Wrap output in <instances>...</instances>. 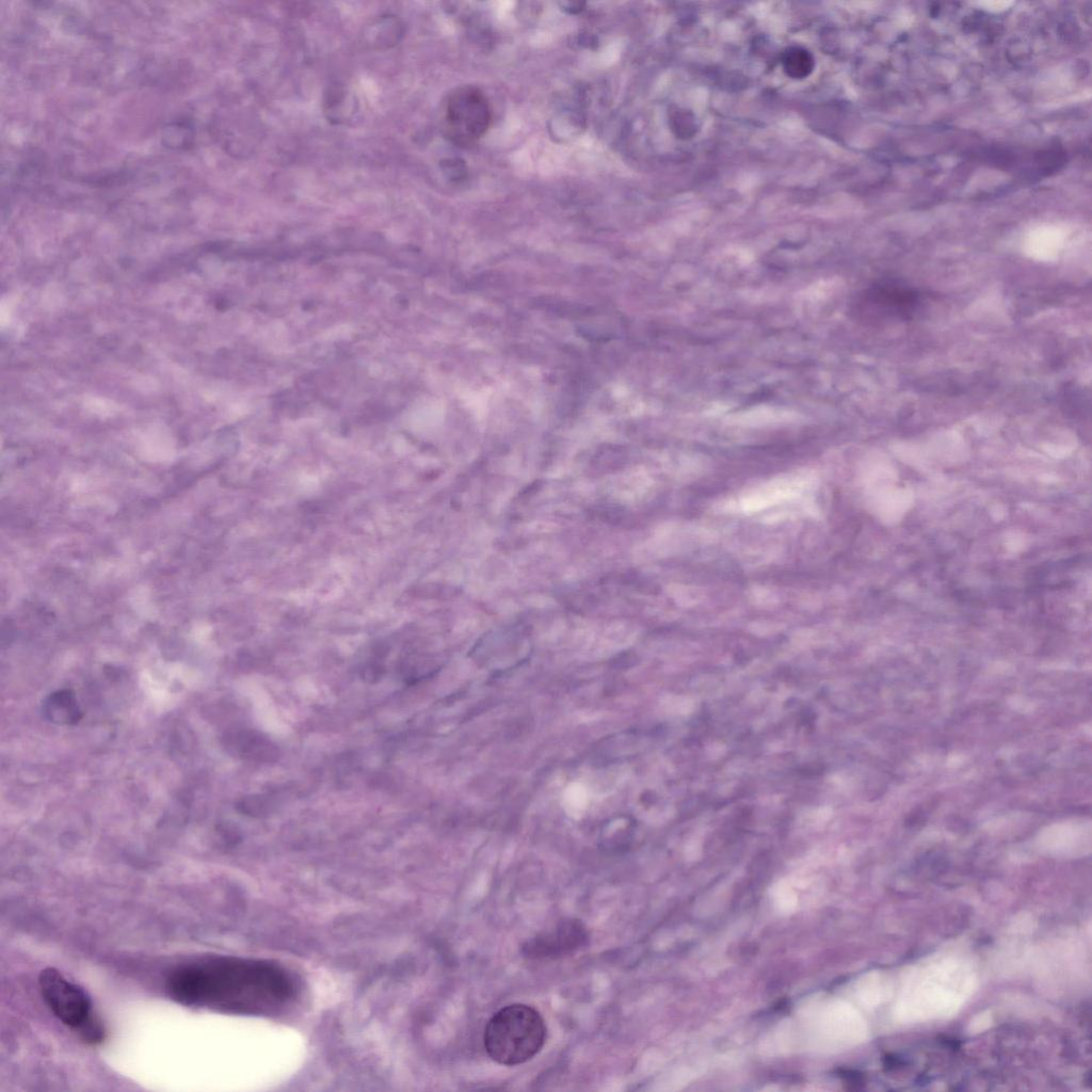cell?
I'll use <instances>...</instances> for the list:
<instances>
[{
    "mask_svg": "<svg viewBox=\"0 0 1092 1092\" xmlns=\"http://www.w3.org/2000/svg\"><path fill=\"white\" fill-rule=\"evenodd\" d=\"M167 983L171 994L183 1003L245 1014L273 1013L287 1006L295 991L285 968L241 958H218L180 967Z\"/></svg>",
    "mask_w": 1092,
    "mask_h": 1092,
    "instance_id": "6da1fadb",
    "label": "cell"
},
{
    "mask_svg": "<svg viewBox=\"0 0 1092 1092\" xmlns=\"http://www.w3.org/2000/svg\"><path fill=\"white\" fill-rule=\"evenodd\" d=\"M546 1038V1023L535 1008L526 1003H511L499 1009L488 1019L483 1043L492 1060L514 1066L535 1057Z\"/></svg>",
    "mask_w": 1092,
    "mask_h": 1092,
    "instance_id": "7a4b0ae2",
    "label": "cell"
},
{
    "mask_svg": "<svg viewBox=\"0 0 1092 1092\" xmlns=\"http://www.w3.org/2000/svg\"><path fill=\"white\" fill-rule=\"evenodd\" d=\"M38 986L44 1001L64 1025L89 1044L105 1040V1028L94 1014L87 994L52 967L43 969Z\"/></svg>",
    "mask_w": 1092,
    "mask_h": 1092,
    "instance_id": "3957f363",
    "label": "cell"
},
{
    "mask_svg": "<svg viewBox=\"0 0 1092 1092\" xmlns=\"http://www.w3.org/2000/svg\"><path fill=\"white\" fill-rule=\"evenodd\" d=\"M921 293L903 282L884 278L862 290L851 305L853 317L868 324L912 319L921 307Z\"/></svg>",
    "mask_w": 1092,
    "mask_h": 1092,
    "instance_id": "277c9868",
    "label": "cell"
},
{
    "mask_svg": "<svg viewBox=\"0 0 1092 1092\" xmlns=\"http://www.w3.org/2000/svg\"><path fill=\"white\" fill-rule=\"evenodd\" d=\"M445 129L449 138L468 145L483 136L492 122V109L484 93L471 85L454 90L445 105Z\"/></svg>",
    "mask_w": 1092,
    "mask_h": 1092,
    "instance_id": "5b68a950",
    "label": "cell"
},
{
    "mask_svg": "<svg viewBox=\"0 0 1092 1092\" xmlns=\"http://www.w3.org/2000/svg\"><path fill=\"white\" fill-rule=\"evenodd\" d=\"M589 941V930L581 920L564 917L526 941L521 954L531 960H555L585 947Z\"/></svg>",
    "mask_w": 1092,
    "mask_h": 1092,
    "instance_id": "8992f818",
    "label": "cell"
},
{
    "mask_svg": "<svg viewBox=\"0 0 1092 1092\" xmlns=\"http://www.w3.org/2000/svg\"><path fill=\"white\" fill-rule=\"evenodd\" d=\"M223 741L230 754L248 761L273 762L279 755L277 745L254 729L229 730L224 735Z\"/></svg>",
    "mask_w": 1092,
    "mask_h": 1092,
    "instance_id": "52a82bcc",
    "label": "cell"
},
{
    "mask_svg": "<svg viewBox=\"0 0 1092 1092\" xmlns=\"http://www.w3.org/2000/svg\"><path fill=\"white\" fill-rule=\"evenodd\" d=\"M42 711L49 722L59 725H74L82 718L75 693L67 689L49 694L43 703Z\"/></svg>",
    "mask_w": 1092,
    "mask_h": 1092,
    "instance_id": "ba28073f",
    "label": "cell"
},
{
    "mask_svg": "<svg viewBox=\"0 0 1092 1092\" xmlns=\"http://www.w3.org/2000/svg\"><path fill=\"white\" fill-rule=\"evenodd\" d=\"M781 64L784 73L791 79L807 78L815 68V58L800 46L788 47L782 54Z\"/></svg>",
    "mask_w": 1092,
    "mask_h": 1092,
    "instance_id": "9c48e42d",
    "label": "cell"
},
{
    "mask_svg": "<svg viewBox=\"0 0 1092 1092\" xmlns=\"http://www.w3.org/2000/svg\"><path fill=\"white\" fill-rule=\"evenodd\" d=\"M670 126L679 139H689L696 133L697 125L694 114L685 109H676L670 115Z\"/></svg>",
    "mask_w": 1092,
    "mask_h": 1092,
    "instance_id": "30bf717a",
    "label": "cell"
},
{
    "mask_svg": "<svg viewBox=\"0 0 1092 1092\" xmlns=\"http://www.w3.org/2000/svg\"><path fill=\"white\" fill-rule=\"evenodd\" d=\"M237 808L244 815L262 817L270 813L271 804L263 796H250L241 799L237 804Z\"/></svg>",
    "mask_w": 1092,
    "mask_h": 1092,
    "instance_id": "8fae6325",
    "label": "cell"
}]
</instances>
